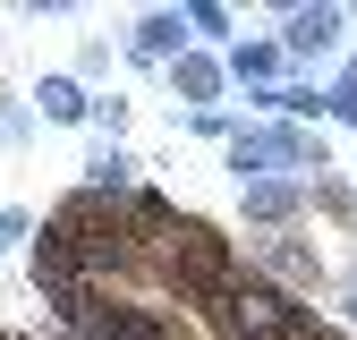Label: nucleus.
I'll list each match as a JSON object with an SVG mask.
<instances>
[{
    "instance_id": "1",
    "label": "nucleus",
    "mask_w": 357,
    "mask_h": 340,
    "mask_svg": "<svg viewBox=\"0 0 357 340\" xmlns=\"http://www.w3.org/2000/svg\"><path fill=\"white\" fill-rule=\"evenodd\" d=\"M340 42V9H289V52L298 60H324Z\"/></svg>"
},
{
    "instance_id": "2",
    "label": "nucleus",
    "mask_w": 357,
    "mask_h": 340,
    "mask_svg": "<svg viewBox=\"0 0 357 340\" xmlns=\"http://www.w3.org/2000/svg\"><path fill=\"white\" fill-rule=\"evenodd\" d=\"M170 52H188V17H170V9H153V17L137 26V60H170Z\"/></svg>"
},
{
    "instance_id": "3",
    "label": "nucleus",
    "mask_w": 357,
    "mask_h": 340,
    "mask_svg": "<svg viewBox=\"0 0 357 340\" xmlns=\"http://www.w3.org/2000/svg\"><path fill=\"white\" fill-rule=\"evenodd\" d=\"M34 102H43V119H60V128H77L85 111H94V102H85V85H77V77H43V94H34Z\"/></svg>"
},
{
    "instance_id": "4",
    "label": "nucleus",
    "mask_w": 357,
    "mask_h": 340,
    "mask_svg": "<svg viewBox=\"0 0 357 340\" xmlns=\"http://www.w3.org/2000/svg\"><path fill=\"white\" fill-rule=\"evenodd\" d=\"M178 94H188V102H213V94H221V68L196 60V52H178Z\"/></svg>"
},
{
    "instance_id": "5",
    "label": "nucleus",
    "mask_w": 357,
    "mask_h": 340,
    "mask_svg": "<svg viewBox=\"0 0 357 340\" xmlns=\"http://www.w3.org/2000/svg\"><path fill=\"white\" fill-rule=\"evenodd\" d=\"M230 68H238V77H273V68H281V52H273V42H238Z\"/></svg>"
},
{
    "instance_id": "6",
    "label": "nucleus",
    "mask_w": 357,
    "mask_h": 340,
    "mask_svg": "<svg viewBox=\"0 0 357 340\" xmlns=\"http://www.w3.org/2000/svg\"><path fill=\"white\" fill-rule=\"evenodd\" d=\"M26 230H34V222H26V212H0V255H9V247H17Z\"/></svg>"
}]
</instances>
